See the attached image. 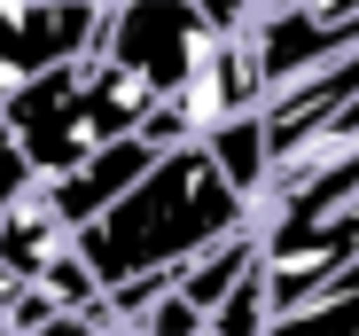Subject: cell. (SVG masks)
I'll use <instances>...</instances> for the list:
<instances>
[{
  "label": "cell",
  "mask_w": 359,
  "mask_h": 336,
  "mask_svg": "<svg viewBox=\"0 0 359 336\" xmlns=\"http://www.w3.org/2000/svg\"><path fill=\"white\" fill-rule=\"evenodd\" d=\"M156 156H164V141H156V133H133V141H109V149H94L86 164H71L63 180H47L55 211H63V227L79 235L86 219H102V211L126 196V188L149 173V164H156Z\"/></svg>",
  "instance_id": "cell-6"
},
{
  "label": "cell",
  "mask_w": 359,
  "mask_h": 336,
  "mask_svg": "<svg viewBox=\"0 0 359 336\" xmlns=\"http://www.w3.org/2000/svg\"><path fill=\"white\" fill-rule=\"evenodd\" d=\"M250 266H258V243H250V235H226V243H211L203 258H188V266L172 274V297H188V305L211 321V305H219L234 282H243Z\"/></svg>",
  "instance_id": "cell-9"
},
{
  "label": "cell",
  "mask_w": 359,
  "mask_h": 336,
  "mask_svg": "<svg viewBox=\"0 0 359 336\" xmlns=\"http://www.w3.org/2000/svg\"><path fill=\"white\" fill-rule=\"evenodd\" d=\"M203 39H211V24H203L196 0H109L94 55H109V63L133 71L156 102H172V86L188 79Z\"/></svg>",
  "instance_id": "cell-3"
},
{
  "label": "cell",
  "mask_w": 359,
  "mask_h": 336,
  "mask_svg": "<svg viewBox=\"0 0 359 336\" xmlns=\"http://www.w3.org/2000/svg\"><path fill=\"white\" fill-rule=\"evenodd\" d=\"M226 235H250V203L219 180V164L196 141H180L102 219L79 227V266L109 297V290H133V282H172L188 258H203Z\"/></svg>",
  "instance_id": "cell-1"
},
{
  "label": "cell",
  "mask_w": 359,
  "mask_h": 336,
  "mask_svg": "<svg viewBox=\"0 0 359 336\" xmlns=\"http://www.w3.org/2000/svg\"><path fill=\"white\" fill-rule=\"evenodd\" d=\"M71 250H79V235L63 227L47 180H39L8 219H0V282H39V274H47L55 258H71Z\"/></svg>",
  "instance_id": "cell-7"
},
{
  "label": "cell",
  "mask_w": 359,
  "mask_h": 336,
  "mask_svg": "<svg viewBox=\"0 0 359 336\" xmlns=\"http://www.w3.org/2000/svg\"><path fill=\"white\" fill-rule=\"evenodd\" d=\"M313 24H359V0H297Z\"/></svg>",
  "instance_id": "cell-12"
},
{
  "label": "cell",
  "mask_w": 359,
  "mask_h": 336,
  "mask_svg": "<svg viewBox=\"0 0 359 336\" xmlns=\"http://www.w3.org/2000/svg\"><path fill=\"white\" fill-rule=\"evenodd\" d=\"M102 39V0H0V94L16 79L94 55Z\"/></svg>",
  "instance_id": "cell-5"
},
{
  "label": "cell",
  "mask_w": 359,
  "mask_h": 336,
  "mask_svg": "<svg viewBox=\"0 0 359 336\" xmlns=\"http://www.w3.org/2000/svg\"><path fill=\"white\" fill-rule=\"evenodd\" d=\"M0 336H16V328H8V321H0Z\"/></svg>",
  "instance_id": "cell-13"
},
{
  "label": "cell",
  "mask_w": 359,
  "mask_h": 336,
  "mask_svg": "<svg viewBox=\"0 0 359 336\" xmlns=\"http://www.w3.org/2000/svg\"><path fill=\"white\" fill-rule=\"evenodd\" d=\"M0 126H8V141L24 149V164L39 180H63L71 164H86L109 141H133V133H156L164 149H180L164 126V102L133 71H117L109 55H71V63L16 79L0 94Z\"/></svg>",
  "instance_id": "cell-2"
},
{
  "label": "cell",
  "mask_w": 359,
  "mask_h": 336,
  "mask_svg": "<svg viewBox=\"0 0 359 336\" xmlns=\"http://www.w3.org/2000/svg\"><path fill=\"white\" fill-rule=\"evenodd\" d=\"M281 313H273V297H266V274L250 266L243 282H234L219 305H211V321H203V336H266Z\"/></svg>",
  "instance_id": "cell-10"
},
{
  "label": "cell",
  "mask_w": 359,
  "mask_h": 336,
  "mask_svg": "<svg viewBox=\"0 0 359 336\" xmlns=\"http://www.w3.org/2000/svg\"><path fill=\"white\" fill-rule=\"evenodd\" d=\"M258 102H266V94H258V71H250L243 32H211V39L196 47L188 79L172 86L164 126H172V141H203V133H219L226 118H250Z\"/></svg>",
  "instance_id": "cell-4"
},
{
  "label": "cell",
  "mask_w": 359,
  "mask_h": 336,
  "mask_svg": "<svg viewBox=\"0 0 359 336\" xmlns=\"http://www.w3.org/2000/svg\"><path fill=\"white\" fill-rule=\"evenodd\" d=\"M196 149L219 164V180L243 196V203H258L266 173H273V141H266V126H258V109H250V118H226V126H219V133H203Z\"/></svg>",
  "instance_id": "cell-8"
},
{
  "label": "cell",
  "mask_w": 359,
  "mask_h": 336,
  "mask_svg": "<svg viewBox=\"0 0 359 336\" xmlns=\"http://www.w3.org/2000/svg\"><path fill=\"white\" fill-rule=\"evenodd\" d=\"M39 188V173H32V164H24V149L8 141V126H0V219H8L24 196Z\"/></svg>",
  "instance_id": "cell-11"
}]
</instances>
